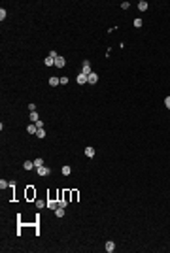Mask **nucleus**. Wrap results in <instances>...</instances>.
<instances>
[{
  "mask_svg": "<svg viewBox=\"0 0 170 253\" xmlns=\"http://www.w3.org/2000/svg\"><path fill=\"white\" fill-rule=\"evenodd\" d=\"M49 57H53V59H57L59 55H57V51H49Z\"/></svg>",
  "mask_w": 170,
  "mask_h": 253,
  "instance_id": "bb28decb",
  "label": "nucleus"
},
{
  "mask_svg": "<svg viewBox=\"0 0 170 253\" xmlns=\"http://www.w3.org/2000/svg\"><path fill=\"white\" fill-rule=\"evenodd\" d=\"M30 121H32V123L40 121V119H38V111H30Z\"/></svg>",
  "mask_w": 170,
  "mask_h": 253,
  "instance_id": "f3484780",
  "label": "nucleus"
},
{
  "mask_svg": "<svg viewBox=\"0 0 170 253\" xmlns=\"http://www.w3.org/2000/svg\"><path fill=\"white\" fill-rule=\"evenodd\" d=\"M66 83H68V77L62 76V77H61V85H66Z\"/></svg>",
  "mask_w": 170,
  "mask_h": 253,
  "instance_id": "b1692460",
  "label": "nucleus"
},
{
  "mask_svg": "<svg viewBox=\"0 0 170 253\" xmlns=\"http://www.w3.org/2000/svg\"><path fill=\"white\" fill-rule=\"evenodd\" d=\"M47 202H42V200H36V208H43Z\"/></svg>",
  "mask_w": 170,
  "mask_h": 253,
  "instance_id": "412c9836",
  "label": "nucleus"
},
{
  "mask_svg": "<svg viewBox=\"0 0 170 253\" xmlns=\"http://www.w3.org/2000/svg\"><path fill=\"white\" fill-rule=\"evenodd\" d=\"M36 136H38V138H43V136H46V130H43V126H42V129H38Z\"/></svg>",
  "mask_w": 170,
  "mask_h": 253,
  "instance_id": "6ab92c4d",
  "label": "nucleus"
},
{
  "mask_svg": "<svg viewBox=\"0 0 170 253\" xmlns=\"http://www.w3.org/2000/svg\"><path fill=\"white\" fill-rule=\"evenodd\" d=\"M77 85H83V83H87V76L85 74H77Z\"/></svg>",
  "mask_w": 170,
  "mask_h": 253,
  "instance_id": "20e7f679",
  "label": "nucleus"
},
{
  "mask_svg": "<svg viewBox=\"0 0 170 253\" xmlns=\"http://www.w3.org/2000/svg\"><path fill=\"white\" fill-rule=\"evenodd\" d=\"M81 74H85V76L91 74V62L89 61H83V70H81Z\"/></svg>",
  "mask_w": 170,
  "mask_h": 253,
  "instance_id": "f03ea898",
  "label": "nucleus"
},
{
  "mask_svg": "<svg viewBox=\"0 0 170 253\" xmlns=\"http://www.w3.org/2000/svg\"><path fill=\"white\" fill-rule=\"evenodd\" d=\"M129 6H130L129 2H123V4H121V8H123V9H129Z\"/></svg>",
  "mask_w": 170,
  "mask_h": 253,
  "instance_id": "a878e982",
  "label": "nucleus"
},
{
  "mask_svg": "<svg viewBox=\"0 0 170 253\" xmlns=\"http://www.w3.org/2000/svg\"><path fill=\"white\" fill-rule=\"evenodd\" d=\"M27 132H28V134H36V132H38V126H36V123H32L30 126H27Z\"/></svg>",
  "mask_w": 170,
  "mask_h": 253,
  "instance_id": "0eeeda50",
  "label": "nucleus"
},
{
  "mask_svg": "<svg viewBox=\"0 0 170 253\" xmlns=\"http://www.w3.org/2000/svg\"><path fill=\"white\" fill-rule=\"evenodd\" d=\"M62 174H64V176H70V174H72V168L68 166V164H66V166H62Z\"/></svg>",
  "mask_w": 170,
  "mask_h": 253,
  "instance_id": "dca6fc26",
  "label": "nucleus"
},
{
  "mask_svg": "<svg viewBox=\"0 0 170 253\" xmlns=\"http://www.w3.org/2000/svg\"><path fill=\"white\" fill-rule=\"evenodd\" d=\"M164 106L170 110V96H166V98H164Z\"/></svg>",
  "mask_w": 170,
  "mask_h": 253,
  "instance_id": "393cba45",
  "label": "nucleus"
},
{
  "mask_svg": "<svg viewBox=\"0 0 170 253\" xmlns=\"http://www.w3.org/2000/svg\"><path fill=\"white\" fill-rule=\"evenodd\" d=\"M104 249L108 251V253H111V251L115 249V244H114V242H111V240H110V242H106V246H104Z\"/></svg>",
  "mask_w": 170,
  "mask_h": 253,
  "instance_id": "423d86ee",
  "label": "nucleus"
},
{
  "mask_svg": "<svg viewBox=\"0 0 170 253\" xmlns=\"http://www.w3.org/2000/svg\"><path fill=\"white\" fill-rule=\"evenodd\" d=\"M138 9L140 12H145V9H148V2H145V0H140L138 2Z\"/></svg>",
  "mask_w": 170,
  "mask_h": 253,
  "instance_id": "9d476101",
  "label": "nucleus"
},
{
  "mask_svg": "<svg viewBox=\"0 0 170 253\" xmlns=\"http://www.w3.org/2000/svg\"><path fill=\"white\" fill-rule=\"evenodd\" d=\"M96 81H98V74H95V72H91V74L87 76V83H91V85H95Z\"/></svg>",
  "mask_w": 170,
  "mask_h": 253,
  "instance_id": "f257e3e1",
  "label": "nucleus"
},
{
  "mask_svg": "<svg viewBox=\"0 0 170 253\" xmlns=\"http://www.w3.org/2000/svg\"><path fill=\"white\" fill-rule=\"evenodd\" d=\"M55 215H57V217H62V215H64V208H61V206H59V208L55 210Z\"/></svg>",
  "mask_w": 170,
  "mask_h": 253,
  "instance_id": "2eb2a0df",
  "label": "nucleus"
},
{
  "mask_svg": "<svg viewBox=\"0 0 170 253\" xmlns=\"http://www.w3.org/2000/svg\"><path fill=\"white\" fill-rule=\"evenodd\" d=\"M55 66H57V68H62V66H64V57H57V59H55Z\"/></svg>",
  "mask_w": 170,
  "mask_h": 253,
  "instance_id": "1a4fd4ad",
  "label": "nucleus"
},
{
  "mask_svg": "<svg viewBox=\"0 0 170 253\" xmlns=\"http://www.w3.org/2000/svg\"><path fill=\"white\" fill-rule=\"evenodd\" d=\"M132 23H134V27H136V28H140V27H142V19H134Z\"/></svg>",
  "mask_w": 170,
  "mask_h": 253,
  "instance_id": "aec40b11",
  "label": "nucleus"
},
{
  "mask_svg": "<svg viewBox=\"0 0 170 253\" xmlns=\"http://www.w3.org/2000/svg\"><path fill=\"white\" fill-rule=\"evenodd\" d=\"M9 187V181H6V179H0V189H6Z\"/></svg>",
  "mask_w": 170,
  "mask_h": 253,
  "instance_id": "a211bd4d",
  "label": "nucleus"
},
{
  "mask_svg": "<svg viewBox=\"0 0 170 253\" xmlns=\"http://www.w3.org/2000/svg\"><path fill=\"white\" fill-rule=\"evenodd\" d=\"M43 62H46V66H55V59H53V57H46Z\"/></svg>",
  "mask_w": 170,
  "mask_h": 253,
  "instance_id": "9b49d317",
  "label": "nucleus"
},
{
  "mask_svg": "<svg viewBox=\"0 0 170 253\" xmlns=\"http://www.w3.org/2000/svg\"><path fill=\"white\" fill-rule=\"evenodd\" d=\"M36 172H38V174H40V176H47V174H49V172H51V170H49V168H47V166H40V168H36Z\"/></svg>",
  "mask_w": 170,
  "mask_h": 253,
  "instance_id": "7ed1b4c3",
  "label": "nucleus"
},
{
  "mask_svg": "<svg viewBox=\"0 0 170 253\" xmlns=\"http://www.w3.org/2000/svg\"><path fill=\"white\" fill-rule=\"evenodd\" d=\"M0 19H2V21H4V19H6V9H4V8L0 9Z\"/></svg>",
  "mask_w": 170,
  "mask_h": 253,
  "instance_id": "4be33fe9",
  "label": "nucleus"
},
{
  "mask_svg": "<svg viewBox=\"0 0 170 253\" xmlns=\"http://www.w3.org/2000/svg\"><path fill=\"white\" fill-rule=\"evenodd\" d=\"M59 83H61V77H55V76L49 77V85H51V87H57Z\"/></svg>",
  "mask_w": 170,
  "mask_h": 253,
  "instance_id": "39448f33",
  "label": "nucleus"
},
{
  "mask_svg": "<svg viewBox=\"0 0 170 253\" xmlns=\"http://www.w3.org/2000/svg\"><path fill=\"white\" fill-rule=\"evenodd\" d=\"M43 166V159H34V168H40Z\"/></svg>",
  "mask_w": 170,
  "mask_h": 253,
  "instance_id": "4468645a",
  "label": "nucleus"
},
{
  "mask_svg": "<svg viewBox=\"0 0 170 253\" xmlns=\"http://www.w3.org/2000/svg\"><path fill=\"white\" fill-rule=\"evenodd\" d=\"M23 168H25V170H32L34 168V163H32V160H25V163H23Z\"/></svg>",
  "mask_w": 170,
  "mask_h": 253,
  "instance_id": "f8f14e48",
  "label": "nucleus"
},
{
  "mask_svg": "<svg viewBox=\"0 0 170 253\" xmlns=\"http://www.w3.org/2000/svg\"><path fill=\"white\" fill-rule=\"evenodd\" d=\"M47 208H49V210H57V208H59V202L49 200V202H47Z\"/></svg>",
  "mask_w": 170,
  "mask_h": 253,
  "instance_id": "ddd939ff",
  "label": "nucleus"
},
{
  "mask_svg": "<svg viewBox=\"0 0 170 253\" xmlns=\"http://www.w3.org/2000/svg\"><path fill=\"white\" fill-rule=\"evenodd\" d=\"M66 204H68V200H64V198L59 200V206H61V208H66Z\"/></svg>",
  "mask_w": 170,
  "mask_h": 253,
  "instance_id": "5701e85b",
  "label": "nucleus"
},
{
  "mask_svg": "<svg viewBox=\"0 0 170 253\" xmlns=\"http://www.w3.org/2000/svg\"><path fill=\"white\" fill-rule=\"evenodd\" d=\"M85 157L93 159L95 157V147H85Z\"/></svg>",
  "mask_w": 170,
  "mask_h": 253,
  "instance_id": "6e6552de",
  "label": "nucleus"
}]
</instances>
